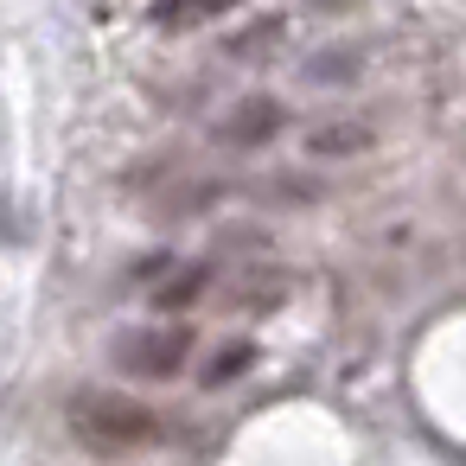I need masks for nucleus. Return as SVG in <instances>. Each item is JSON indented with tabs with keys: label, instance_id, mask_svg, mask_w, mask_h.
I'll return each instance as SVG.
<instances>
[{
	"label": "nucleus",
	"instance_id": "obj_1",
	"mask_svg": "<svg viewBox=\"0 0 466 466\" xmlns=\"http://www.w3.org/2000/svg\"><path fill=\"white\" fill-rule=\"evenodd\" d=\"M71 434L90 453H135L160 441V415L122 390H77L71 396Z\"/></svg>",
	"mask_w": 466,
	"mask_h": 466
},
{
	"label": "nucleus",
	"instance_id": "obj_2",
	"mask_svg": "<svg viewBox=\"0 0 466 466\" xmlns=\"http://www.w3.org/2000/svg\"><path fill=\"white\" fill-rule=\"evenodd\" d=\"M192 351V332L186 326H141V332H122L116 339V364L128 377H173Z\"/></svg>",
	"mask_w": 466,
	"mask_h": 466
},
{
	"label": "nucleus",
	"instance_id": "obj_3",
	"mask_svg": "<svg viewBox=\"0 0 466 466\" xmlns=\"http://www.w3.org/2000/svg\"><path fill=\"white\" fill-rule=\"evenodd\" d=\"M275 128H281V109H275V103H243V109H230V116H224V128H218V135H224L230 147H256V141H268Z\"/></svg>",
	"mask_w": 466,
	"mask_h": 466
},
{
	"label": "nucleus",
	"instance_id": "obj_4",
	"mask_svg": "<svg viewBox=\"0 0 466 466\" xmlns=\"http://www.w3.org/2000/svg\"><path fill=\"white\" fill-rule=\"evenodd\" d=\"M364 147H370L364 122H332V128H313V141H307V154H319V160H345V154H364Z\"/></svg>",
	"mask_w": 466,
	"mask_h": 466
},
{
	"label": "nucleus",
	"instance_id": "obj_5",
	"mask_svg": "<svg viewBox=\"0 0 466 466\" xmlns=\"http://www.w3.org/2000/svg\"><path fill=\"white\" fill-rule=\"evenodd\" d=\"M205 281H211V268H179V275L154 294V307H167V313H173V307H192V300L205 294Z\"/></svg>",
	"mask_w": 466,
	"mask_h": 466
},
{
	"label": "nucleus",
	"instance_id": "obj_6",
	"mask_svg": "<svg viewBox=\"0 0 466 466\" xmlns=\"http://www.w3.org/2000/svg\"><path fill=\"white\" fill-rule=\"evenodd\" d=\"M249 358H256V345H230V351H218V358L205 364V383L218 390V383H230V377H243V370H249Z\"/></svg>",
	"mask_w": 466,
	"mask_h": 466
}]
</instances>
